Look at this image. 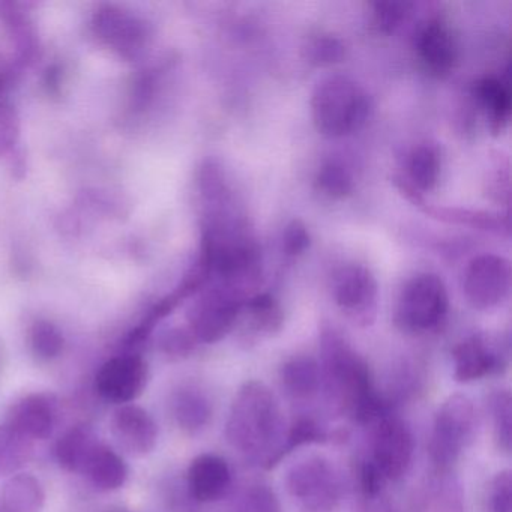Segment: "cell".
<instances>
[{"mask_svg": "<svg viewBox=\"0 0 512 512\" xmlns=\"http://www.w3.org/2000/svg\"><path fill=\"white\" fill-rule=\"evenodd\" d=\"M476 433V412L472 401L454 394L443 401L434 418L430 455L440 469H448L472 443Z\"/></svg>", "mask_w": 512, "mask_h": 512, "instance_id": "4", "label": "cell"}, {"mask_svg": "<svg viewBox=\"0 0 512 512\" xmlns=\"http://www.w3.org/2000/svg\"><path fill=\"white\" fill-rule=\"evenodd\" d=\"M332 437L334 436H331V433L316 419L310 418V416H301L286 431L283 445H281L280 451L275 457L274 466H277L287 455L292 454L295 449L305 445H313V443H326Z\"/></svg>", "mask_w": 512, "mask_h": 512, "instance_id": "27", "label": "cell"}, {"mask_svg": "<svg viewBox=\"0 0 512 512\" xmlns=\"http://www.w3.org/2000/svg\"><path fill=\"white\" fill-rule=\"evenodd\" d=\"M371 463L386 481H397L409 470L415 452V439L406 422L397 416L385 415L374 422Z\"/></svg>", "mask_w": 512, "mask_h": 512, "instance_id": "9", "label": "cell"}, {"mask_svg": "<svg viewBox=\"0 0 512 512\" xmlns=\"http://www.w3.org/2000/svg\"><path fill=\"white\" fill-rule=\"evenodd\" d=\"M58 419V400L47 392L20 398L8 415L7 424L31 440L49 439Z\"/></svg>", "mask_w": 512, "mask_h": 512, "instance_id": "14", "label": "cell"}, {"mask_svg": "<svg viewBox=\"0 0 512 512\" xmlns=\"http://www.w3.org/2000/svg\"><path fill=\"white\" fill-rule=\"evenodd\" d=\"M196 343L197 340L191 334L190 329H170L161 338V350L169 358L182 359L187 358L193 352Z\"/></svg>", "mask_w": 512, "mask_h": 512, "instance_id": "37", "label": "cell"}, {"mask_svg": "<svg viewBox=\"0 0 512 512\" xmlns=\"http://www.w3.org/2000/svg\"><path fill=\"white\" fill-rule=\"evenodd\" d=\"M46 494L40 481L28 473H17L5 484L2 506L5 512H41Z\"/></svg>", "mask_w": 512, "mask_h": 512, "instance_id": "23", "label": "cell"}, {"mask_svg": "<svg viewBox=\"0 0 512 512\" xmlns=\"http://www.w3.org/2000/svg\"><path fill=\"white\" fill-rule=\"evenodd\" d=\"M83 475L88 476L98 490L115 491L127 482L128 466L118 452L100 443Z\"/></svg>", "mask_w": 512, "mask_h": 512, "instance_id": "21", "label": "cell"}, {"mask_svg": "<svg viewBox=\"0 0 512 512\" xmlns=\"http://www.w3.org/2000/svg\"><path fill=\"white\" fill-rule=\"evenodd\" d=\"M334 299L356 325L370 326L376 319V278L365 266H344L335 274Z\"/></svg>", "mask_w": 512, "mask_h": 512, "instance_id": "11", "label": "cell"}, {"mask_svg": "<svg viewBox=\"0 0 512 512\" xmlns=\"http://www.w3.org/2000/svg\"><path fill=\"white\" fill-rule=\"evenodd\" d=\"M449 310L448 292L437 275L413 277L401 290L395 322L410 334H424L439 328Z\"/></svg>", "mask_w": 512, "mask_h": 512, "instance_id": "5", "label": "cell"}, {"mask_svg": "<svg viewBox=\"0 0 512 512\" xmlns=\"http://www.w3.org/2000/svg\"><path fill=\"white\" fill-rule=\"evenodd\" d=\"M31 346L38 358L50 361V359L58 358L64 350V335L52 322L38 320L32 326Z\"/></svg>", "mask_w": 512, "mask_h": 512, "instance_id": "30", "label": "cell"}, {"mask_svg": "<svg viewBox=\"0 0 512 512\" xmlns=\"http://www.w3.org/2000/svg\"><path fill=\"white\" fill-rule=\"evenodd\" d=\"M247 299L241 293L220 284L202 293L188 313L190 332L197 341L217 343L223 340L238 322Z\"/></svg>", "mask_w": 512, "mask_h": 512, "instance_id": "7", "label": "cell"}, {"mask_svg": "<svg viewBox=\"0 0 512 512\" xmlns=\"http://www.w3.org/2000/svg\"><path fill=\"white\" fill-rule=\"evenodd\" d=\"M95 431L89 425H77L62 436L56 445L59 464L68 472L85 473L92 455L97 451Z\"/></svg>", "mask_w": 512, "mask_h": 512, "instance_id": "19", "label": "cell"}, {"mask_svg": "<svg viewBox=\"0 0 512 512\" xmlns=\"http://www.w3.org/2000/svg\"><path fill=\"white\" fill-rule=\"evenodd\" d=\"M346 56V49L343 43L335 37L323 35V37L314 38L308 43L305 49V58L310 64L317 67H328V65L338 64Z\"/></svg>", "mask_w": 512, "mask_h": 512, "instance_id": "32", "label": "cell"}, {"mask_svg": "<svg viewBox=\"0 0 512 512\" xmlns=\"http://www.w3.org/2000/svg\"><path fill=\"white\" fill-rule=\"evenodd\" d=\"M434 214L446 221L454 223L467 224V226L478 227L484 230H499L502 227L497 218L493 215L484 214V212L457 211V209H434Z\"/></svg>", "mask_w": 512, "mask_h": 512, "instance_id": "36", "label": "cell"}, {"mask_svg": "<svg viewBox=\"0 0 512 512\" xmlns=\"http://www.w3.org/2000/svg\"><path fill=\"white\" fill-rule=\"evenodd\" d=\"M320 347L322 385L329 403L361 424H374L388 415V407L377 392L365 359L331 329L323 332Z\"/></svg>", "mask_w": 512, "mask_h": 512, "instance_id": "1", "label": "cell"}, {"mask_svg": "<svg viewBox=\"0 0 512 512\" xmlns=\"http://www.w3.org/2000/svg\"><path fill=\"white\" fill-rule=\"evenodd\" d=\"M286 431L283 410L274 392L259 380L245 382L233 400L227 419L226 437L230 446L271 469Z\"/></svg>", "mask_w": 512, "mask_h": 512, "instance_id": "2", "label": "cell"}, {"mask_svg": "<svg viewBox=\"0 0 512 512\" xmlns=\"http://www.w3.org/2000/svg\"><path fill=\"white\" fill-rule=\"evenodd\" d=\"M286 485L290 496L308 512H332L343 499L340 476L323 457H308L293 464Z\"/></svg>", "mask_w": 512, "mask_h": 512, "instance_id": "6", "label": "cell"}, {"mask_svg": "<svg viewBox=\"0 0 512 512\" xmlns=\"http://www.w3.org/2000/svg\"><path fill=\"white\" fill-rule=\"evenodd\" d=\"M385 481L386 479L383 478L382 473L370 460L362 463L361 470H359V484H361V490L364 491L365 496H377Z\"/></svg>", "mask_w": 512, "mask_h": 512, "instance_id": "39", "label": "cell"}, {"mask_svg": "<svg viewBox=\"0 0 512 512\" xmlns=\"http://www.w3.org/2000/svg\"><path fill=\"white\" fill-rule=\"evenodd\" d=\"M488 512H512V476L502 470L488 485Z\"/></svg>", "mask_w": 512, "mask_h": 512, "instance_id": "33", "label": "cell"}, {"mask_svg": "<svg viewBox=\"0 0 512 512\" xmlns=\"http://www.w3.org/2000/svg\"><path fill=\"white\" fill-rule=\"evenodd\" d=\"M311 236L301 220H292L283 232V251L286 256L298 257L310 248Z\"/></svg>", "mask_w": 512, "mask_h": 512, "instance_id": "38", "label": "cell"}, {"mask_svg": "<svg viewBox=\"0 0 512 512\" xmlns=\"http://www.w3.org/2000/svg\"><path fill=\"white\" fill-rule=\"evenodd\" d=\"M452 361L455 380L461 383L502 373L506 367L502 350L482 337H470L457 344L452 350Z\"/></svg>", "mask_w": 512, "mask_h": 512, "instance_id": "13", "label": "cell"}, {"mask_svg": "<svg viewBox=\"0 0 512 512\" xmlns=\"http://www.w3.org/2000/svg\"><path fill=\"white\" fill-rule=\"evenodd\" d=\"M0 512H5L4 506H2V503H0Z\"/></svg>", "mask_w": 512, "mask_h": 512, "instance_id": "40", "label": "cell"}, {"mask_svg": "<svg viewBox=\"0 0 512 512\" xmlns=\"http://www.w3.org/2000/svg\"><path fill=\"white\" fill-rule=\"evenodd\" d=\"M241 314L247 317L245 331L254 338L271 337L283 326V311L280 304L268 293H259L245 301Z\"/></svg>", "mask_w": 512, "mask_h": 512, "instance_id": "22", "label": "cell"}, {"mask_svg": "<svg viewBox=\"0 0 512 512\" xmlns=\"http://www.w3.org/2000/svg\"><path fill=\"white\" fill-rule=\"evenodd\" d=\"M416 50L428 73L445 77L457 64V43L442 20H430L416 37Z\"/></svg>", "mask_w": 512, "mask_h": 512, "instance_id": "17", "label": "cell"}, {"mask_svg": "<svg viewBox=\"0 0 512 512\" xmlns=\"http://www.w3.org/2000/svg\"><path fill=\"white\" fill-rule=\"evenodd\" d=\"M410 4H397V2H377L373 5L374 22L377 28L385 34H392L406 19Z\"/></svg>", "mask_w": 512, "mask_h": 512, "instance_id": "35", "label": "cell"}, {"mask_svg": "<svg viewBox=\"0 0 512 512\" xmlns=\"http://www.w3.org/2000/svg\"><path fill=\"white\" fill-rule=\"evenodd\" d=\"M92 31L101 44L127 61L139 59L151 41V26L115 5H104L94 14Z\"/></svg>", "mask_w": 512, "mask_h": 512, "instance_id": "8", "label": "cell"}, {"mask_svg": "<svg viewBox=\"0 0 512 512\" xmlns=\"http://www.w3.org/2000/svg\"><path fill=\"white\" fill-rule=\"evenodd\" d=\"M173 415L182 430L199 433L211 421V401L199 389H182L173 398Z\"/></svg>", "mask_w": 512, "mask_h": 512, "instance_id": "24", "label": "cell"}, {"mask_svg": "<svg viewBox=\"0 0 512 512\" xmlns=\"http://www.w3.org/2000/svg\"><path fill=\"white\" fill-rule=\"evenodd\" d=\"M491 422H493L494 439L503 452L509 454L512 445V398L509 391H497L491 394Z\"/></svg>", "mask_w": 512, "mask_h": 512, "instance_id": "29", "label": "cell"}, {"mask_svg": "<svg viewBox=\"0 0 512 512\" xmlns=\"http://www.w3.org/2000/svg\"><path fill=\"white\" fill-rule=\"evenodd\" d=\"M19 139V118L11 100H0V157L10 152Z\"/></svg>", "mask_w": 512, "mask_h": 512, "instance_id": "34", "label": "cell"}, {"mask_svg": "<svg viewBox=\"0 0 512 512\" xmlns=\"http://www.w3.org/2000/svg\"><path fill=\"white\" fill-rule=\"evenodd\" d=\"M232 512H283V509L268 485H251L239 494Z\"/></svg>", "mask_w": 512, "mask_h": 512, "instance_id": "31", "label": "cell"}, {"mask_svg": "<svg viewBox=\"0 0 512 512\" xmlns=\"http://www.w3.org/2000/svg\"><path fill=\"white\" fill-rule=\"evenodd\" d=\"M113 436L128 454L143 457L154 451L158 440L157 422L142 407L124 404L112 421Z\"/></svg>", "mask_w": 512, "mask_h": 512, "instance_id": "15", "label": "cell"}, {"mask_svg": "<svg viewBox=\"0 0 512 512\" xmlns=\"http://www.w3.org/2000/svg\"><path fill=\"white\" fill-rule=\"evenodd\" d=\"M281 385L293 400H310L322 388L319 362L310 356H295L284 362L280 371Z\"/></svg>", "mask_w": 512, "mask_h": 512, "instance_id": "18", "label": "cell"}, {"mask_svg": "<svg viewBox=\"0 0 512 512\" xmlns=\"http://www.w3.org/2000/svg\"><path fill=\"white\" fill-rule=\"evenodd\" d=\"M475 95L487 112L491 130L499 133L511 115V88L508 77H484L475 86Z\"/></svg>", "mask_w": 512, "mask_h": 512, "instance_id": "20", "label": "cell"}, {"mask_svg": "<svg viewBox=\"0 0 512 512\" xmlns=\"http://www.w3.org/2000/svg\"><path fill=\"white\" fill-rule=\"evenodd\" d=\"M440 167H442V160L436 146L428 143L416 146L410 152L409 161H407L410 185L418 193L433 190L439 181Z\"/></svg>", "mask_w": 512, "mask_h": 512, "instance_id": "26", "label": "cell"}, {"mask_svg": "<svg viewBox=\"0 0 512 512\" xmlns=\"http://www.w3.org/2000/svg\"><path fill=\"white\" fill-rule=\"evenodd\" d=\"M371 101L367 92L343 76L328 77L314 89L311 118L314 127L326 137H344L367 124Z\"/></svg>", "mask_w": 512, "mask_h": 512, "instance_id": "3", "label": "cell"}, {"mask_svg": "<svg viewBox=\"0 0 512 512\" xmlns=\"http://www.w3.org/2000/svg\"><path fill=\"white\" fill-rule=\"evenodd\" d=\"M187 482L190 496L196 502H217L232 487V470L224 458L202 454L191 461Z\"/></svg>", "mask_w": 512, "mask_h": 512, "instance_id": "16", "label": "cell"}, {"mask_svg": "<svg viewBox=\"0 0 512 512\" xmlns=\"http://www.w3.org/2000/svg\"><path fill=\"white\" fill-rule=\"evenodd\" d=\"M34 454V440L23 436L10 425L0 427V478L14 476Z\"/></svg>", "mask_w": 512, "mask_h": 512, "instance_id": "25", "label": "cell"}, {"mask_svg": "<svg viewBox=\"0 0 512 512\" xmlns=\"http://www.w3.org/2000/svg\"><path fill=\"white\" fill-rule=\"evenodd\" d=\"M314 184L319 193L331 199H343L353 191V176L341 161L329 160L320 167Z\"/></svg>", "mask_w": 512, "mask_h": 512, "instance_id": "28", "label": "cell"}, {"mask_svg": "<svg viewBox=\"0 0 512 512\" xmlns=\"http://www.w3.org/2000/svg\"><path fill=\"white\" fill-rule=\"evenodd\" d=\"M148 380L149 367L142 356L122 355L110 359L101 367L95 386L106 400L127 404L143 394Z\"/></svg>", "mask_w": 512, "mask_h": 512, "instance_id": "12", "label": "cell"}, {"mask_svg": "<svg viewBox=\"0 0 512 512\" xmlns=\"http://www.w3.org/2000/svg\"><path fill=\"white\" fill-rule=\"evenodd\" d=\"M511 289V265L496 254L470 260L464 272L463 290L476 310H490L505 301Z\"/></svg>", "mask_w": 512, "mask_h": 512, "instance_id": "10", "label": "cell"}]
</instances>
